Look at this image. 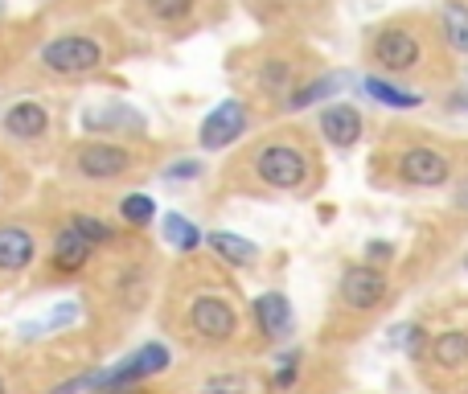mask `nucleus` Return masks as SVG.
<instances>
[{"mask_svg": "<svg viewBox=\"0 0 468 394\" xmlns=\"http://www.w3.org/2000/svg\"><path fill=\"white\" fill-rule=\"evenodd\" d=\"M186 333L194 341H202V346H227V341H234V333H239V316L214 292H194L186 308Z\"/></svg>", "mask_w": 468, "mask_h": 394, "instance_id": "nucleus-1", "label": "nucleus"}, {"mask_svg": "<svg viewBox=\"0 0 468 394\" xmlns=\"http://www.w3.org/2000/svg\"><path fill=\"white\" fill-rule=\"evenodd\" d=\"M99 62H103V49H99V41L87 37V33H62V37L41 46V66H46L49 74H58V79H82V74H90Z\"/></svg>", "mask_w": 468, "mask_h": 394, "instance_id": "nucleus-2", "label": "nucleus"}, {"mask_svg": "<svg viewBox=\"0 0 468 394\" xmlns=\"http://www.w3.org/2000/svg\"><path fill=\"white\" fill-rule=\"evenodd\" d=\"M255 177L271 189H300L308 181V156L288 140L263 144L255 153Z\"/></svg>", "mask_w": 468, "mask_h": 394, "instance_id": "nucleus-3", "label": "nucleus"}, {"mask_svg": "<svg viewBox=\"0 0 468 394\" xmlns=\"http://www.w3.org/2000/svg\"><path fill=\"white\" fill-rule=\"evenodd\" d=\"M165 366H169V349L165 346H140L132 357H123L120 366H112V370H103V374H95V394H128L132 382H140V378H153V374H161Z\"/></svg>", "mask_w": 468, "mask_h": 394, "instance_id": "nucleus-4", "label": "nucleus"}, {"mask_svg": "<svg viewBox=\"0 0 468 394\" xmlns=\"http://www.w3.org/2000/svg\"><path fill=\"white\" fill-rule=\"evenodd\" d=\"M136 156L128 153L123 144H107V140H87L70 153V169L87 181H115V177H128Z\"/></svg>", "mask_w": 468, "mask_h": 394, "instance_id": "nucleus-5", "label": "nucleus"}, {"mask_svg": "<svg viewBox=\"0 0 468 394\" xmlns=\"http://www.w3.org/2000/svg\"><path fill=\"white\" fill-rule=\"evenodd\" d=\"M341 300H346L354 313H370L387 300V275L378 267H366V263H354L341 272Z\"/></svg>", "mask_w": 468, "mask_h": 394, "instance_id": "nucleus-6", "label": "nucleus"}, {"mask_svg": "<svg viewBox=\"0 0 468 394\" xmlns=\"http://www.w3.org/2000/svg\"><path fill=\"white\" fill-rule=\"evenodd\" d=\"M374 62L387 66L395 74H407L420 66V37L403 25H387V29L374 37Z\"/></svg>", "mask_w": 468, "mask_h": 394, "instance_id": "nucleus-7", "label": "nucleus"}, {"mask_svg": "<svg viewBox=\"0 0 468 394\" xmlns=\"http://www.w3.org/2000/svg\"><path fill=\"white\" fill-rule=\"evenodd\" d=\"M46 132H49V112L41 103H33V99H21V103H13L0 115V136L13 140V144H37V140H46Z\"/></svg>", "mask_w": 468, "mask_h": 394, "instance_id": "nucleus-8", "label": "nucleus"}, {"mask_svg": "<svg viewBox=\"0 0 468 394\" xmlns=\"http://www.w3.org/2000/svg\"><path fill=\"white\" fill-rule=\"evenodd\" d=\"M399 177H403L407 186L436 189L452 177V165H448V156L436 153V148H407V153L399 156Z\"/></svg>", "mask_w": 468, "mask_h": 394, "instance_id": "nucleus-9", "label": "nucleus"}, {"mask_svg": "<svg viewBox=\"0 0 468 394\" xmlns=\"http://www.w3.org/2000/svg\"><path fill=\"white\" fill-rule=\"evenodd\" d=\"M250 115H247V103L242 99H222L202 123V148H227L234 140L247 132Z\"/></svg>", "mask_w": 468, "mask_h": 394, "instance_id": "nucleus-10", "label": "nucleus"}, {"mask_svg": "<svg viewBox=\"0 0 468 394\" xmlns=\"http://www.w3.org/2000/svg\"><path fill=\"white\" fill-rule=\"evenodd\" d=\"M82 128L87 132H115V136H144L148 132V120L128 103H99V107H87L82 112Z\"/></svg>", "mask_w": 468, "mask_h": 394, "instance_id": "nucleus-11", "label": "nucleus"}, {"mask_svg": "<svg viewBox=\"0 0 468 394\" xmlns=\"http://www.w3.org/2000/svg\"><path fill=\"white\" fill-rule=\"evenodd\" d=\"M37 259V234L21 222H0V275H21Z\"/></svg>", "mask_w": 468, "mask_h": 394, "instance_id": "nucleus-12", "label": "nucleus"}, {"mask_svg": "<svg viewBox=\"0 0 468 394\" xmlns=\"http://www.w3.org/2000/svg\"><path fill=\"white\" fill-rule=\"evenodd\" d=\"M90 255H95V247H90V242L82 239V234L74 230L70 222H66L62 230L54 234V250H49V263H54L58 275H79L82 267L90 263Z\"/></svg>", "mask_w": 468, "mask_h": 394, "instance_id": "nucleus-13", "label": "nucleus"}, {"mask_svg": "<svg viewBox=\"0 0 468 394\" xmlns=\"http://www.w3.org/2000/svg\"><path fill=\"white\" fill-rule=\"evenodd\" d=\"M321 136L329 140L333 148H354L357 136H362V115L349 103H333L321 112Z\"/></svg>", "mask_w": 468, "mask_h": 394, "instance_id": "nucleus-14", "label": "nucleus"}, {"mask_svg": "<svg viewBox=\"0 0 468 394\" xmlns=\"http://www.w3.org/2000/svg\"><path fill=\"white\" fill-rule=\"evenodd\" d=\"M428 362L436 370H464L468 366V333L452 329V333H440L428 349Z\"/></svg>", "mask_w": 468, "mask_h": 394, "instance_id": "nucleus-15", "label": "nucleus"}, {"mask_svg": "<svg viewBox=\"0 0 468 394\" xmlns=\"http://www.w3.org/2000/svg\"><path fill=\"white\" fill-rule=\"evenodd\" d=\"M255 316H259V329H263L267 337H283V333H292V308L280 292H263V296L255 300Z\"/></svg>", "mask_w": 468, "mask_h": 394, "instance_id": "nucleus-16", "label": "nucleus"}, {"mask_svg": "<svg viewBox=\"0 0 468 394\" xmlns=\"http://www.w3.org/2000/svg\"><path fill=\"white\" fill-rule=\"evenodd\" d=\"M202 242H210L214 255H222V263H234V267H247L250 259L259 255L255 242L239 239V234H230V230H210V234H202Z\"/></svg>", "mask_w": 468, "mask_h": 394, "instance_id": "nucleus-17", "label": "nucleus"}, {"mask_svg": "<svg viewBox=\"0 0 468 394\" xmlns=\"http://www.w3.org/2000/svg\"><path fill=\"white\" fill-rule=\"evenodd\" d=\"M366 95H370L374 103H382V107H399V112L423 103L415 91H399V87H390V82H382V79H366Z\"/></svg>", "mask_w": 468, "mask_h": 394, "instance_id": "nucleus-18", "label": "nucleus"}, {"mask_svg": "<svg viewBox=\"0 0 468 394\" xmlns=\"http://www.w3.org/2000/svg\"><path fill=\"white\" fill-rule=\"evenodd\" d=\"M341 87H346V74H329V79H316L313 87H300L296 95L288 99V107H292V112H300V107H308V103H321V99L337 95Z\"/></svg>", "mask_w": 468, "mask_h": 394, "instance_id": "nucleus-19", "label": "nucleus"}, {"mask_svg": "<svg viewBox=\"0 0 468 394\" xmlns=\"http://www.w3.org/2000/svg\"><path fill=\"white\" fill-rule=\"evenodd\" d=\"M165 239H169L177 250H194L197 242H202V230L181 214H165Z\"/></svg>", "mask_w": 468, "mask_h": 394, "instance_id": "nucleus-20", "label": "nucleus"}, {"mask_svg": "<svg viewBox=\"0 0 468 394\" xmlns=\"http://www.w3.org/2000/svg\"><path fill=\"white\" fill-rule=\"evenodd\" d=\"M444 33H448V46L468 54V5H448L444 8Z\"/></svg>", "mask_w": 468, "mask_h": 394, "instance_id": "nucleus-21", "label": "nucleus"}, {"mask_svg": "<svg viewBox=\"0 0 468 394\" xmlns=\"http://www.w3.org/2000/svg\"><path fill=\"white\" fill-rule=\"evenodd\" d=\"M153 214H156V201L148 194H128L120 201V218L123 222H132V226H148L153 222Z\"/></svg>", "mask_w": 468, "mask_h": 394, "instance_id": "nucleus-22", "label": "nucleus"}, {"mask_svg": "<svg viewBox=\"0 0 468 394\" xmlns=\"http://www.w3.org/2000/svg\"><path fill=\"white\" fill-rule=\"evenodd\" d=\"M70 226L82 234V239L90 242V247H103V242H115V226L99 222V218H90V214H74V218H70Z\"/></svg>", "mask_w": 468, "mask_h": 394, "instance_id": "nucleus-23", "label": "nucleus"}, {"mask_svg": "<svg viewBox=\"0 0 468 394\" xmlns=\"http://www.w3.org/2000/svg\"><path fill=\"white\" fill-rule=\"evenodd\" d=\"M189 8H194V0H148V13L156 21H181Z\"/></svg>", "mask_w": 468, "mask_h": 394, "instance_id": "nucleus-24", "label": "nucleus"}, {"mask_svg": "<svg viewBox=\"0 0 468 394\" xmlns=\"http://www.w3.org/2000/svg\"><path fill=\"white\" fill-rule=\"evenodd\" d=\"M250 382L242 374H227V378H210L206 382V394H247Z\"/></svg>", "mask_w": 468, "mask_h": 394, "instance_id": "nucleus-25", "label": "nucleus"}, {"mask_svg": "<svg viewBox=\"0 0 468 394\" xmlns=\"http://www.w3.org/2000/svg\"><path fill=\"white\" fill-rule=\"evenodd\" d=\"M288 79H292V66H280V62H271V66H267V74H263V87L271 91V95H280V91L288 87Z\"/></svg>", "mask_w": 468, "mask_h": 394, "instance_id": "nucleus-26", "label": "nucleus"}, {"mask_svg": "<svg viewBox=\"0 0 468 394\" xmlns=\"http://www.w3.org/2000/svg\"><path fill=\"white\" fill-rule=\"evenodd\" d=\"M395 341L407 349V354L415 357V354H420V349H423V329H420V325H403V329L395 333Z\"/></svg>", "mask_w": 468, "mask_h": 394, "instance_id": "nucleus-27", "label": "nucleus"}, {"mask_svg": "<svg viewBox=\"0 0 468 394\" xmlns=\"http://www.w3.org/2000/svg\"><path fill=\"white\" fill-rule=\"evenodd\" d=\"M296 362H300V354H288V357H283V366H280V370H275V387H292V378H296Z\"/></svg>", "mask_w": 468, "mask_h": 394, "instance_id": "nucleus-28", "label": "nucleus"}, {"mask_svg": "<svg viewBox=\"0 0 468 394\" xmlns=\"http://www.w3.org/2000/svg\"><path fill=\"white\" fill-rule=\"evenodd\" d=\"M197 173H202V165H197V161H177V165L169 169V177L177 181V177H197Z\"/></svg>", "mask_w": 468, "mask_h": 394, "instance_id": "nucleus-29", "label": "nucleus"}, {"mask_svg": "<svg viewBox=\"0 0 468 394\" xmlns=\"http://www.w3.org/2000/svg\"><path fill=\"white\" fill-rule=\"evenodd\" d=\"M370 255H374V259H378V255H390V247H387V242H370Z\"/></svg>", "mask_w": 468, "mask_h": 394, "instance_id": "nucleus-30", "label": "nucleus"}, {"mask_svg": "<svg viewBox=\"0 0 468 394\" xmlns=\"http://www.w3.org/2000/svg\"><path fill=\"white\" fill-rule=\"evenodd\" d=\"M461 206H464V209H468V186H464V189H461Z\"/></svg>", "mask_w": 468, "mask_h": 394, "instance_id": "nucleus-31", "label": "nucleus"}, {"mask_svg": "<svg viewBox=\"0 0 468 394\" xmlns=\"http://www.w3.org/2000/svg\"><path fill=\"white\" fill-rule=\"evenodd\" d=\"M0 394H8V382H5V374H0Z\"/></svg>", "mask_w": 468, "mask_h": 394, "instance_id": "nucleus-32", "label": "nucleus"}, {"mask_svg": "<svg viewBox=\"0 0 468 394\" xmlns=\"http://www.w3.org/2000/svg\"><path fill=\"white\" fill-rule=\"evenodd\" d=\"M0 201H5V173H0Z\"/></svg>", "mask_w": 468, "mask_h": 394, "instance_id": "nucleus-33", "label": "nucleus"}]
</instances>
